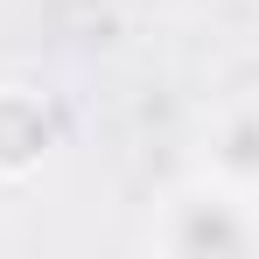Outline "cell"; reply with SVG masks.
<instances>
[{"label":"cell","instance_id":"obj_2","mask_svg":"<svg viewBox=\"0 0 259 259\" xmlns=\"http://www.w3.org/2000/svg\"><path fill=\"white\" fill-rule=\"evenodd\" d=\"M210 168L224 189H259V105L231 112L210 140Z\"/></svg>","mask_w":259,"mask_h":259},{"label":"cell","instance_id":"obj_1","mask_svg":"<svg viewBox=\"0 0 259 259\" xmlns=\"http://www.w3.org/2000/svg\"><path fill=\"white\" fill-rule=\"evenodd\" d=\"M259 231L245 224V203L231 196H182L175 203V231L168 245L175 252H245Z\"/></svg>","mask_w":259,"mask_h":259}]
</instances>
